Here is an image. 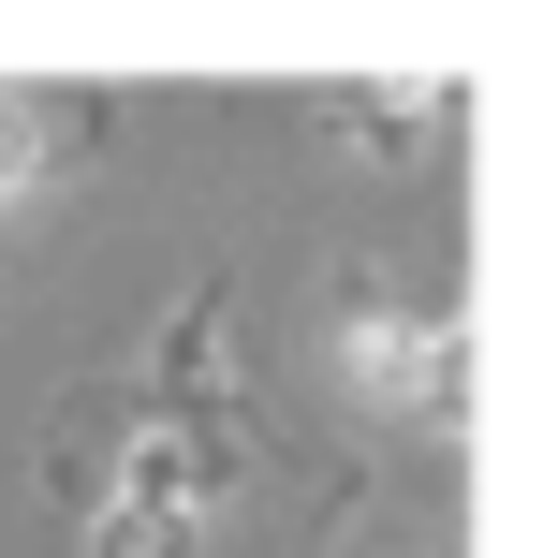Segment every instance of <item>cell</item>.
<instances>
[{"mask_svg":"<svg viewBox=\"0 0 558 558\" xmlns=\"http://www.w3.org/2000/svg\"><path fill=\"white\" fill-rule=\"evenodd\" d=\"M353 367H367V397H383V412H441V397H456V353H441L426 324H367Z\"/></svg>","mask_w":558,"mask_h":558,"instance_id":"obj_1","label":"cell"}]
</instances>
